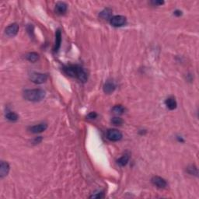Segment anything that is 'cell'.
<instances>
[{
  "mask_svg": "<svg viewBox=\"0 0 199 199\" xmlns=\"http://www.w3.org/2000/svg\"><path fill=\"white\" fill-rule=\"evenodd\" d=\"M48 128V125L47 124H45V123H41V124H37V125H34V126H32L29 128L30 131L31 133H33V134H37V133H41L45 131V130Z\"/></svg>",
  "mask_w": 199,
  "mask_h": 199,
  "instance_id": "obj_8",
  "label": "cell"
},
{
  "mask_svg": "<svg viewBox=\"0 0 199 199\" xmlns=\"http://www.w3.org/2000/svg\"><path fill=\"white\" fill-rule=\"evenodd\" d=\"M111 122H112V124H115V125H121L124 121H123V120L121 118H118V117H115V118L111 119Z\"/></svg>",
  "mask_w": 199,
  "mask_h": 199,
  "instance_id": "obj_19",
  "label": "cell"
},
{
  "mask_svg": "<svg viewBox=\"0 0 199 199\" xmlns=\"http://www.w3.org/2000/svg\"><path fill=\"white\" fill-rule=\"evenodd\" d=\"M26 58L29 61L35 62V61H37L39 59V55L37 53H36V52H30V53L26 55Z\"/></svg>",
  "mask_w": 199,
  "mask_h": 199,
  "instance_id": "obj_16",
  "label": "cell"
},
{
  "mask_svg": "<svg viewBox=\"0 0 199 199\" xmlns=\"http://www.w3.org/2000/svg\"><path fill=\"white\" fill-rule=\"evenodd\" d=\"M67 11V5L63 2H58L55 6V12L58 15H63Z\"/></svg>",
  "mask_w": 199,
  "mask_h": 199,
  "instance_id": "obj_10",
  "label": "cell"
},
{
  "mask_svg": "<svg viewBox=\"0 0 199 199\" xmlns=\"http://www.w3.org/2000/svg\"><path fill=\"white\" fill-rule=\"evenodd\" d=\"M129 159L130 156H128V154H124V156H122L121 158H119V159L117 160V163H118L120 166H126V165L128 164V161H129Z\"/></svg>",
  "mask_w": 199,
  "mask_h": 199,
  "instance_id": "obj_15",
  "label": "cell"
},
{
  "mask_svg": "<svg viewBox=\"0 0 199 199\" xmlns=\"http://www.w3.org/2000/svg\"><path fill=\"white\" fill-rule=\"evenodd\" d=\"M112 112L116 115H121L124 114V108L121 105H116L112 108Z\"/></svg>",
  "mask_w": 199,
  "mask_h": 199,
  "instance_id": "obj_17",
  "label": "cell"
},
{
  "mask_svg": "<svg viewBox=\"0 0 199 199\" xmlns=\"http://www.w3.org/2000/svg\"><path fill=\"white\" fill-rule=\"evenodd\" d=\"M122 133L117 129H109L107 131V138L112 142H118L122 139Z\"/></svg>",
  "mask_w": 199,
  "mask_h": 199,
  "instance_id": "obj_4",
  "label": "cell"
},
{
  "mask_svg": "<svg viewBox=\"0 0 199 199\" xmlns=\"http://www.w3.org/2000/svg\"><path fill=\"white\" fill-rule=\"evenodd\" d=\"M152 183L153 185H155L156 188H160V189H164L167 187V183L163 178L160 177L155 176L152 178Z\"/></svg>",
  "mask_w": 199,
  "mask_h": 199,
  "instance_id": "obj_6",
  "label": "cell"
},
{
  "mask_svg": "<svg viewBox=\"0 0 199 199\" xmlns=\"http://www.w3.org/2000/svg\"><path fill=\"white\" fill-rule=\"evenodd\" d=\"M152 3L153 4L154 6H160V5H163V3H164V2L163 1H152Z\"/></svg>",
  "mask_w": 199,
  "mask_h": 199,
  "instance_id": "obj_23",
  "label": "cell"
},
{
  "mask_svg": "<svg viewBox=\"0 0 199 199\" xmlns=\"http://www.w3.org/2000/svg\"><path fill=\"white\" fill-rule=\"evenodd\" d=\"M96 117H97V114L96 112H91L87 115L88 119H95V118H96Z\"/></svg>",
  "mask_w": 199,
  "mask_h": 199,
  "instance_id": "obj_21",
  "label": "cell"
},
{
  "mask_svg": "<svg viewBox=\"0 0 199 199\" xmlns=\"http://www.w3.org/2000/svg\"><path fill=\"white\" fill-rule=\"evenodd\" d=\"M63 70L65 74L71 77L77 78L82 83H86L88 80L87 72L83 67L80 66V65H68V66L64 67Z\"/></svg>",
  "mask_w": 199,
  "mask_h": 199,
  "instance_id": "obj_1",
  "label": "cell"
},
{
  "mask_svg": "<svg viewBox=\"0 0 199 199\" xmlns=\"http://www.w3.org/2000/svg\"><path fill=\"white\" fill-rule=\"evenodd\" d=\"M103 197V193H99L96 194H93L92 196H90V198H101Z\"/></svg>",
  "mask_w": 199,
  "mask_h": 199,
  "instance_id": "obj_22",
  "label": "cell"
},
{
  "mask_svg": "<svg viewBox=\"0 0 199 199\" xmlns=\"http://www.w3.org/2000/svg\"><path fill=\"white\" fill-rule=\"evenodd\" d=\"M110 23L115 27H122V26H124L126 23V18L124 16L121 15L114 16L110 20Z\"/></svg>",
  "mask_w": 199,
  "mask_h": 199,
  "instance_id": "obj_5",
  "label": "cell"
},
{
  "mask_svg": "<svg viewBox=\"0 0 199 199\" xmlns=\"http://www.w3.org/2000/svg\"><path fill=\"white\" fill-rule=\"evenodd\" d=\"M188 173L191 174V175H196V176H197V168L194 166H189V167H188Z\"/></svg>",
  "mask_w": 199,
  "mask_h": 199,
  "instance_id": "obj_20",
  "label": "cell"
},
{
  "mask_svg": "<svg viewBox=\"0 0 199 199\" xmlns=\"http://www.w3.org/2000/svg\"><path fill=\"white\" fill-rule=\"evenodd\" d=\"M19 31V25L17 23H13L10 25L6 29V33L9 37H14L17 34Z\"/></svg>",
  "mask_w": 199,
  "mask_h": 199,
  "instance_id": "obj_7",
  "label": "cell"
},
{
  "mask_svg": "<svg viewBox=\"0 0 199 199\" xmlns=\"http://www.w3.org/2000/svg\"><path fill=\"white\" fill-rule=\"evenodd\" d=\"M165 104L167 107L168 109L170 110H174L177 108V106H178V103H177L176 99L174 97H169L166 99L165 101Z\"/></svg>",
  "mask_w": 199,
  "mask_h": 199,
  "instance_id": "obj_13",
  "label": "cell"
},
{
  "mask_svg": "<svg viewBox=\"0 0 199 199\" xmlns=\"http://www.w3.org/2000/svg\"><path fill=\"white\" fill-rule=\"evenodd\" d=\"M10 171V165L6 162L2 161L1 162V165H0V177L3 178L4 177L7 176V174H9Z\"/></svg>",
  "mask_w": 199,
  "mask_h": 199,
  "instance_id": "obj_11",
  "label": "cell"
},
{
  "mask_svg": "<svg viewBox=\"0 0 199 199\" xmlns=\"http://www.w3.org/2000/svg\"><path fill=\"white\" fill-rule=\"evenodd\" d=\"M30 80L35 84H42L47 81L48 76L46 74H43V73L33 72L30 75Z\"/></svg>",
  "mask_w": 199,
  "mask_h": 199,
  "instance_id": "obj_3",
  "label": "cell"
},
{
  "mask_svg": "<svg viewBox=\"0 0 199 199\" xmlns=\"http://www.w3.org/2000/svg\"><path fill=\"white\" fill-rule=\"evenodd\" d=\"M61 30L58 29L55 32V46H54V52H58L59 50L60 47H61Z\"/></svg>",
  "mask_w": 199,
  "mask_h": 199,
  "instance_id": "obj_9",
  "label": "cell"
},
{
  "mask_svg": "<svg viewBox=\"0 0 199 199\" xmlns=\"http://www.w3.org/2000/svg\"><path fill=\"white\" fill-rule=\"evenodd\" d=\"M45 92L41 89L27 90L23 92V97L28 101L38 102L45 97Z\"/></svg>",
  "mask_w": 199,
  "mask_h": 199,
  "instance_id": "obj_2",
  "label": "cell"
},
{
  "mask_svg": "<svg viewBox=\"0 0 199 199\" xmlns=\"http://www.w3.org/2000/svg\"><path fill=\"white\" fill-rule=\"evenodd\" d=\"M6 118L7 120H9L10 121H16L18 120L19 116L17 114L14 113V112H8L6 115Z\"/></svg>",
  "mask_w": 199,
  "mask_h": 199,
  "instance_id": "obj_18",
  "label": "cell"
},
{
  "mask_svg": "<svg viewBox=\"0 0 199 199\" xmlns=\"http://www.w3.org/2000/svg\"><path fill=\"white\" fill-rule=\"evenodd\" d=\"M174 15L177 16V17H180V16L182 15V12L180 11V10H176V11H174Z\"/></svg>",
  "mask_w": 199,
  "mask_h": 199,
  "instance_id": "obj_24",
  "label": "cell"
},
{
  "mask_svg": "<svg viewBox=\"0 0 199 199\" xmlns=\"http://www.w3.org/2000/svg\"><path fill=\"white\" fill-rule=\"evenodd\" d=\"M99 17L102 20H111V18L112 17V10L109 8L105 9L99 14Z\"/></svg>",
  "mask_w": 199,
  "mask_h": 199,
  "instance_id": "obj_14",
  "label": "cell"
},
{
  "mask_svg": "<svg viewBox=\"0 0 199 199\" xmlns=\"http://www.w3.org/2000/svg\"><path fill=\"white\" fill-rule=\"evenodd\" d=\"M116 89V86L113 83L111 82H107V83H105L104 86H103V91H104L105 93L107 94H111V93H113L114 91Z\"/></svg>",
  "mask_w": 199,
  "mask_h": 199,
  "instance_id": "obj_12",
  "label": "cell"
}]
</instances>
